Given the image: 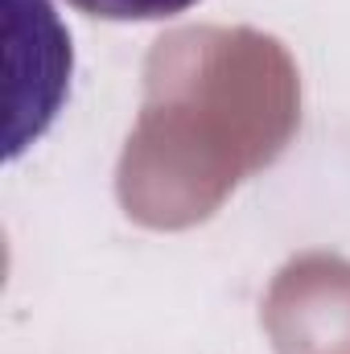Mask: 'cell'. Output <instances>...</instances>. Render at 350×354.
Masks as SVG:
<instances>
[{"mask_svg":"<svg viewBox=\"0 0 350 354\" xmlns=\"http://www.w3.org/2000/svg\"><path fill=\"white\" fill-rule=\"evenodd\" d=\"M66 4H75L79 12H91V17H103V21H165L202 0H66Z\"/></svg>","mask_w":350,"mask_h":354,"instance_id":"cell-1","label":"cell"}]
</instances>
